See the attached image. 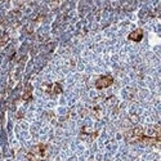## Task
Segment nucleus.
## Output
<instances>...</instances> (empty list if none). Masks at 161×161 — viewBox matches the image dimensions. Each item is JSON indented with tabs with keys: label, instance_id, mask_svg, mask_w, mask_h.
Masks as SVG:
<instances>
[{
	"label": "nucleus",
	"instance_id": "obj_4",
	"mask_svg": "<svg viewBox=\"0 0 161 161\" xmlns=\"http://www.w3.org/2000/svg\"><path fill=\"white\" fill-rule=\"evenodd\" d=\"M52 93H54V94H59V93H62V86H61V84H58V83H55V84H53V86H52Z\"/></svg>",
	"mask_w": 161,
	"mask_h": 161
},
{
	"label": "nucleus",
	"instance_id": "obj_5",
	"mask_svg": "<svg viewBox=\"0 0 161 161\" xmlns=\"http://www.w3.org/2000/svg\"><path fill=\"white\" fill-rule=\"evenodd\" d=\"M31 90H32V89H31V85H27V89H26V92H24V94L22 97L24 101H27V99L31 98Z\"/></svg>",
	"mask_w": 161,
	"mask_h": 161
},
{
	"label": "nucleus",
	"instance_id": "obj_1",
	"mask_svg": "<svg viewBox=\"0 0 161 161\" xmlns=\"http://www.w3.org/2000/svg\"><path fill=\"white\" fill-rule=\"evenodd\" d=\"M45 148H47V146H44V144H39V146L34 147V150L27 155L28 160L30 161H40V160H43L45 156Z\"/></svg>",
	"mask_w": 161,
	"mask_h": 161
},
{
	"label": "nucleus",
	"instance_id": "obj_2",
	"mask_svg": "<svg viewBox=\"0 0 161 161\" xmlns=\"http://www.w3.org/2000/svg\"><path fill=\"white\" fill-rule=\"evenodd\" d=\"M114 83V77L111 75H106V76H102L97 80L95 83V88L97 89H103V88H107V86L112 85Z\"/></svg>",
	"mask_w": 161,
	"mask_h": 161
},
{
	"label": "nucleus",
	"instance_id": "obj_3",
	"mask_svg": "<svg viewBox=\"0 0 161 161\" xmlns=\"http://www.w3.org/2000/svg\"><path fill=\"white\" fill-rule=\"evenodd\" d=\"M129 40H132V41H140L142 40V38H143V31H142L140 28H138V30H135V31H133V32H130L129 34Z\"/></svg>",
	"mask_w": 161,
	"mask_h": 161
}]
</instances>
